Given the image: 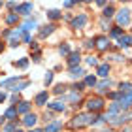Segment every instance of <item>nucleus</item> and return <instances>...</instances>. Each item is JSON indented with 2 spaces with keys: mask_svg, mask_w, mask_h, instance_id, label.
Returning a JSON list of instances; mask_svg holds the SVG:
<instances>
[{
  "mask_svg": "<svg viewBox=\"0 0 132 132\" xmlns=\"http://www.w3.org/2000/svg\"><path fill=\"white\" fill-rule=\"evenodd\" d=\"M128 21H130V11L128 10H121L117 13V23L121 27H125V25H128Z\"/></svg>",
  "mask_w": 132,
  "mask_h": 132,
  "instance_id": "2",
  "label": "nucleus"
},
{
  "mask_svg": "<svg viewBox=\"0 0 132 132\" xmlns=\"http://www.w3.org/2000/svg\"><path fill=\"white\" fill-rule=\"evenodd\" d=\"M17 79H19V76H15V77H10V79L2 81V83H0V85H2V87H11V85H13V83H15Z\"/></svg>",
  "mask_w": 132,
  "mask_h": 132,
  "instance_id": "21",
  "label": "nucleus"
},
{
  "mask_svg": "<svg viewBox=\"0 0 132 132\" xmlns=\"http://www.w3.org/2000/svg\"><path fill=\"white\" fill-rule=\"evenodd\" d=\"M36 121H38V117H36L34 113H27L25 119H23V125H27V127H34Z\"/></svg>",
  "mask_w": 132,
  "mask_h": 132,
  "instance_id": "6",
  "label": "nucleus"
},
{
  "mask_svg": "<svg viewBox=\"0 0 132 132\" xmlns=\"http://www.w3.org/2000/svg\"><path fill=\"white\" fill-rule=\"evenodd\" d=\"M96 42H98V44H96V45H98V49H102V51H104V49H108V45H110L108 38H104V36H102V38H98Z\"/></svg>",
  "mask_w": 132,
  "mask_h": 132,
  "instance_id": "12",
  "label": "nucleus"
},
{
  "mask_svg": "<svg viewBox=\"0 0 132 132\" xmlns=\"http://www.w3.org/2000/svg\"><path fill=\"white\" fill-rule=\"evenodd\" d=\"M94 44H93V40H87V44H85V47H93Z\"/></svg>",
  "mask_w": 132,
  "mask_h": 132,
  "instance_id": "37",
  "label": "nucleus"
},
{
  "mask_svg": "<svg viewBox=\"0 0 132 132\" xmlns=\"http://www.w3.org/2000/svg\"><path fill=\"white\" fill-rule=\"evenodd\" d=\"M2 47H4V45H2V44H0V51H2Z\"/></svg>",
  "mask_w": 132,
  "mask_h": 132,
  "instance_id": "40",
  "label": "nucleus"
},
{
  "mask_svg": "<svg viewBox=\"0 0 132 132\" xmlns=\"http://www.w3.org/2000/svg\"><path fill=\"white\" fill-rule=\"evenodd\" d=\"M17 113H19V111H17V108H10V110L4 113V119H15Z\"/></svg>",
  "mask_w": 132,
  "mask_h": 132,
  "instance_id": "13",
  "label": "nucleus"
},
{
  "mask_svg": "<svg viewBox=\"0 0 132 132\" xmlns=\"http://www.w3.org/2000/svg\"><path fill=\"white\" fill-rule=\"evenodd\" d=\"M6 21H8V23H15L17 21V11H15V13H10L8 17H6Z\"/></svg>",
  "mask_w": 132,
  "mask_h": 132,
  "instance_id": "26",
  "label": "nucleus"
},
{
  "mask_svg": "<svg viewBox=\"0 0 132 132\" xmlns=\"http://www.w3.org/2000/svg\"><path fill=\"white\" fill-rule=\"evenodd\" d=\"M119 45L121 47H130L132 45V38L130 36H121V38H119Z\"/></svg>",
  "mask_w": 132,
  "mask_h": 132,
  "instance_id": "11",
  "label": "nucleus"
},
{
  "mask_svg": "<svg viewBox=\"0 0 132 132\" xmlns=\"http://www.w3.org/2000/svg\"><path fill=\"white\" fill-rule=\"evenodd\" d=\"M0 8H2V2H0Z\"/></svg>",
  "mask_w": 132,
  "mask_h": 132,
  "instance_id": "41",
  "label": "nucleus"
},
{
  "mask_svg": "<svg viewBox=\"0 0 132 132\" xmlns=\"http://www.w3.org/2000/svg\"><path fill=\"white\" fill-rule=\"evenodd\" d=\"M108 72H110V66H108V64H100V66H98V76L106 77V76H108Z\"/></svg>",
  "mask_w": 132,
  "mask_h": 132,
  "instance_id": "17",
  "label": "nucleus"
},
{
  "mask_svg": "<svg viewBox=\"0 0 132 132\" xmlns=\"http://www.w3.org/2000/svg\"><path fill=\"white\" fill-rule=\"evenodd\" d=\"M130 89H132L130 83H121V94L123 93H130Z\"/></svg>",
  "mask_w": 132,
  "mask_h": 132,
  "instance_id": "25",
  "label": "nucleus"
},
{
  "mask_svg": "<svg viewBox=\"0 0 132 132\" xmlns=\"http://www.w3.org/2000/svg\"><path fill=\"white\" fill-rule=\"evenodd\" d=\"M30 132H44V130H40V128H34V130H30Z\"/></svg>",
  "mask_w": 132,
  "mask_h": 132,
  "instance_id": "39",
  "label": "nucleus"
},
{
  "mask_svg": "<svg viewBox=\"0 0 132 132\" xmlns=\"http://www.w3.org/2000/svg\"><path fill=\"white\" fill-rule=\"evenodd\" d=\"M96 123V119L93 115H89V113H81V115H77L74 121H72V127H85V125H94Z\"/></svg>",
  "mask_w": 132,
  "mask_h": 132,
  "instance_id": "1",
  "label": "nucleus"
},
{
  "mask_svg": "<svg viewBox=\"0 0 132 132\" xmlns=\"http://www.w3.org/2000/svg\"><path fill=\"white\" fill-rule=\"evenodd\" d=\"M47 102V93H40L38 96H36V104H40V106H44Z\"/></svg>",
  "mask_w": 132,
  "mask_h": 132,
  "instance_id": "18",
  "label": "nucleus"
},
{
  "mask_svg": "<svg viewBox=\"0 0 132 132\" xmlns=\"http://www.w3.org/2000/svg\"><path fill=\"white\" fill-rule=\"evenodd\" d=\"M21 28H23V32H25V30H32V28H36V21H34V19H32V21L28 19V21H27Z\"/></svg>",
  "mask_w": 132,
  "mask_h": 132,
  "instance_id": "16",
  "label": "nucleus"
},
{
  "mask_svg": "<svg viewBox=\"0 0 132 132\" xmlns=\"http://www.w3.org/2000/svg\"><path fill=\"white\" fill-rule=\"evenodd\" d=\"M47 15H49L51 19H59V17H61V11L59 10H51V11H47Z\"/></svg>",
  "mask_w": 132,
  "mask_h": 132,
  "instance_id": "24",
  "label": "nucleus"
},
{
  "mask_svg": "<svg viewBox=\"0 0 132 132\" xmlns=\"http://www.w3.org/2000/svg\"><path fill=\"white\" fill-rule=\"evenodd\" d=\"M30 11H32V4H30V2L19 6V13H23V15H30Z\"/></svg>",
  "mask_w": 132,
  "mask_h": 132,
  "instance_id": "8",
  "label": "nucleus"
},
{
  "mask_svg": "<svg viewBox=\"0 0 132 132\" xmlns=\"http://www.w3.org/2000/svg\"><path fill=\"white\" fill-rule=\"evenodd\" d=\"M85 83H87V85H94V83H96V79H94L93 76H87V77H85Z\"/></svg>",
  "mask_w": 132,
  "mask_h": 132,
  "instance_id": "29",
  "label": "nucleus"
},
{
  "mask_svg": "<svg viewBox=\"0 0 132 132\" xmlns=\"http://www.w3.org/2000/svg\"><path fill=\"white\" fill-rule=\"evenodd\" d=\"M61 127H62V123H61V121H55V123L47 125L45 132H59V130H61Z\"/></svg>",
  "mask_w": 132,
  "mask_h": 132,
  "instance_id": "9",
  "label": "nucleus"
},
{
  "mask_svg": "<svg viewBox=\"0 0 132 132\" xmlns=\"http://www.w3.org/2000/svg\"><path fill=\"white\" fill-rule=\"evenodd\" d=\"M87 106H89L91 111H96V110H100V108L104 106V102H102V98H91L87 102Z\"/></svg>",
  "mask_w": 132,
  "mask_h": 132,
  "instance_id": "5",
  "label": "nucleus"
},
{
  "mask_svg": "<svg viewBox=\"0 0 132 132\" xmlns=\"http://www.w3.org/2000/svg\"><path fill=\"white\" fill-rule=\"evenodd\" d=\"M111 15H113V10H111V6H108V8H106V11H104V17H108V19H110Z\"/></svg>",
  "mask_w": 132,
  "mask_h": 132,
  "instance_id": "30",
  "label": "nucleus"
},
{
  "mask_svg": "<svg viewBox=\"0 0 132 132\" xmlns=\"http://www.w3.org/2000/svg\"><path fill=\"white\" fill-rule=\"evenodd\" d=\"M85 21H87V17L85 15H79V17H76V19L72 21V25H74L76 28H81L83 25H85Z\"/></svg>",
  "mask_w": 132,
  "mask_h": 132,
  "instance_id": "10",
  "label": "nucleus"
},
{
  "mask_svg": "<svg viewBox=\"0 0 132 132\" xmlns=\"http://www.w3.org/2000/svg\"><path fill=\"white\" fill-rule=\"evenodd\" d=\"M61 53H62V55H68V53H70V47H68V45H62V47H61Z\"/></svg>",
  "mask_w": 132,
  "mask_h": 132,
  "instance_id": "33",
  "label": "nucleus"
},
{
  "mask_svg": "<svg viewBox=\"0 0 132 132\" xmlns=\"http://www.w3.org/2000/svg\"><path fill=\"white\" fill-rule=\"evenodd\" d=\"M49 108L55 110V111H64V104H61V102H51Z\"/></svg>",
  "mask_w": 132,
  "mask_h": 132,
  "instance_id": "20",
  "label": "nucleus"
},
{
  "mask_svg": "<svg viewBox=\"0 0 132 132\" xmlns=\"http://www.w3.org/2000/svg\"><path fill=\"white\" fill-rule=\"evenodd\" d=\"M83 74H85V72H83L79 66H72V68H70V77H74V79H76V77H81Z\"/></svg>",
  "mask_w": 132,
  "mask_h": 132,
  "instance_id": "7",
  "label": "nucleus"
},
{
  "mask_svg": "<svg viewBox=\"0 0 132 132\" xmlns=\"http://www.w3.org/2000/svg\"><path fill=\"white\" fill-rule=\"evenodd\" d=\"M53 28H55L53 25H47V27H44V28H42V30H40V36H42V38H45V36H49V34L53 32Z\"/></svg>",
  "mask_w": 132,
  "mask_h": 132,
  "instance_id": "15",
  "label": "nucleus"
},
{
  "mask_svg": "<svg viewBox=\"0 0 132 132\" xmlns=\"http://www.w3.org/2000/svg\"><path fill=\"white\" fill-rule=\"evenodd\" d=\"M111 36H113V38H121V36H123L121 28H113V30H111Z\"/></svg>",
  "mask_w": 132,
  "mask_h": 132,
  "instance_id": "28",
  "label": "nucleus"
},
{
  "mask_svg": "<svg viewBox=\"0 0 132 132\" xmlns=\"http://www.w3.org/2000/svg\"><path fill=\"white\" fill-rule=\"evenodd\" d=\"M53 81V74H51V72H47V76H45V85H47V83H51Z\"/></svg>",
  "mask_w": 132,
  "mask_h": 132,
  "instance_id": "34",
  "label": "nucleus"
},
{
  "mask_svg": "<svg viewBox=\"0 0 132 132\" xmlns=\"http://www.w3.org/2000/svg\"><path fill=\"white\" fill-rule=\"evenodd\" d=\"M70 100H79V94H77V93H72V94H70Z\"/></svg>",
  "mask_w": 132,
  "mask_h": 132,
  "instance_id": "35",
  "label": "nucleus"
},
{
  "mask_svg": "<svg viewBox=\"0 0 132 132\" xmlns=\"http://www.w3.org/2000/svg\"><path fill=\"white\" fill-rule=\"evenodd\" d=\"M110 85H111V81H110V79L100 81V83H98V91H100V93H104V91H108V89H110Z\"/></svg>",
  "mask_w": 132,
  "mask_h": 132,
  "instance_id": "14",
  "label": "nucleus"
},
{
  "mask_svg": "<svg viewBox=\"0 0 132 132\" xmlns=\"http://www.w3.org/2000/svg\"><path fill=\"white\" fill-rule=\"evenodd\" d=\"M130 106H132V91L127 93L121 98V102H119V108H121V110H127V108H130Z\"/></svg>",
  "mask_w": 132,
  "mask_h": 132,
  "instance_id": "4",
  "label": "nucleus"
},
{
  "mask_svg": "<svg viewBox=\"0 0 132 132\" xmlns=\"http://www.w3.org/2000/svg\"><path fill=\"white\" fill-rule=\"evenodd\" d=\"M68 61H70L72 66H76L77 62H79V53H70V59H68Z\"/></svg>",
  "mask_w": 132,
  "mask_h": 132,
  "instance_id": "22",
  "label": "nucleus"
},
{
  "mask_svg": "<svg viewBox=\"0 0 132 132\" xmlns=\"http://www.w3.org/2000/svg\"><path fill=\"white\" fill-rule=\"evenodd\" d=\"M87 64L89 66H96L98 62H96V59H94V57H87Z\"/></svg>",
  "mask_w": 132,
  "mask_h": 132,
  "instance_id": "31",
  "label": "nucleus"
},
{
  "mask_svg": "<svg viewBox=\"0 0 132 132\" xmlns=\"http://www.w3.org/2000/svg\"><path fill=\"white\" fill-rule=\"evenodd\" d=\"M15 66H19V68H27V66H28V61H27V59H21L19 62H15Z\"/></svg>",
  "mask_w": 132,
  "mask_h": 132,
  "instance_id": "27",
  "label": "nucleus"
},
{
  "mask_svg": "<svg viewBox=\"0 0 132 132\" xmlns=\"http://www.w3.org/2000/svg\"><path fill=\"white\" fill-rule=\"evenodd\" d=\"M27 87H28V81H21V83H17L11 91H13V93H19V91H23V89H27Z\"/></svg>",
  "mask_w": 132,
  "mask_h": 132,
  "instance_id": "19",
  "label": "nucleus"
},
{
  "mask_svg": "<svg viewBox=\"0 0 132 132\" xmlns=\"http://www.w3.org/2000/svg\"><path fill=\"white\" fill-rule=\"evenodd\" d=\"M28 110H30V104H28V102H21V106L17 108V111H19V113H27Z\"/></svg>",
  "mask_w": 132,
  "mask_h": 132,
  "instance_id": "23",
  "label": "nucleus"
},
{
  "mask_svg": "<svg viewBox=\"0 0 132 132\" xmlns=\"http://www.w3.org/2000/svg\"><path fill=\"white\" fill-rule=\"evenodd\" d=\"M4 100H6V94H4V93H0V102H4Z\"/></svg>",
  "mask_w": 132,
  "mask_h": 132,
  "instance_id": "38",
  "label": "nucleus"
},
{
  "mask_svg": "<svg viewBox=\"0 0 132 132\" xmlns=\"http://www.w3.org/2000/svg\"><path fill=\"white\" fill-rule=\"evenodd\" d=\"M17 132H21V130H17Z\"/></svg>",
  "mask_w": 132,
  "mask_h": 132,
  "instance_id": "42",
  "label": "nucleus"
},
{
  "mask_svg": "<svg viewBox=\"0 0 132 132\" xmlns=\"http://www.w3.org/2000/svg\"><path fill=\"white\" fill-rule=\"evenodd\" d=\"M2 132H17V128H15V125H8Z\"/></svg>",
  "mask_w": 132,
  "mask_h": 132,
  "instance_id": "32",
  "label": "nucleus"
},
{
  "mask_svg": "<svg viewBox=\"0 0 132 132\" xmlns=\"http://www.w3.org/2000/svg\"><path fill=\"white\" fill-rule=\"evenodd\" d=\"M55 93H64V85H59V87L55 89Z\"/></svg>",
  "mask_w": 132,
  "mask_h": 132,
  "instance_id": "36",
  "label": "nucleus"
},
{
  "mask_svg": "<svg viewBox=\"0 0 132 132\" xmlns=\"http://www.w3.org/2000/svg\"><path fill=\"white\" fill-rule=\"evenodd\" d=\"M21 34H23V28H17L10 34V45L11 47H17L19 45V40H21Z\"/></svg>",
  "mask_w": 132,
  "mask_h": 132,
  "instance_id": "3",
  "label": "nucleus"
}]
</instances>
